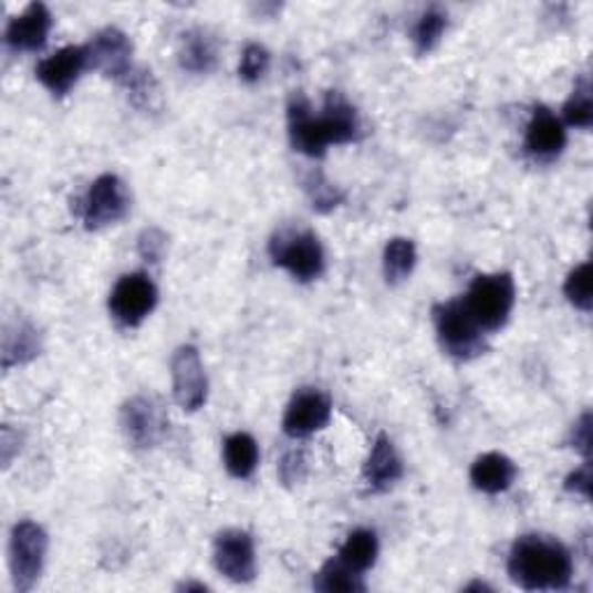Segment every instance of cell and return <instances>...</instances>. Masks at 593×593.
<instances>
[{
	"instance_id": "ffe728a7",
	"label": "cell",
	"mask_w": 593,
	"mask_h": 593,
	"mask_svg": "<svg viewBox=\"0 0 593 593\" xmlns=\"http://www.w3.org/2000/svg\"><path fill=\"white\" fill-rule=\"evenodd\" d=\"M179 65L193 74H209L218 65V42L205 29L184 33L179 44Z\"/></svg>"
},
{
	"instance_id": "e575fe53",
	"label": "cell",
	"mask_w": 593,
	"mask_h": 593,
	"mask_svg": "<svg viewBox=\"0 0 593 593\" xmlns=\"http://www.w3.org/2000/svg\"><path fill=\"white\" fill-rule=\"evenodd\" d=\"M14 443H19V434H14L10 425H6V427H3V466H10V461H12V457H14V455L10 452V448H12Z\"/></svg>"
},
{
	"instance_id": "5bb4252c",
	"label": "cell",
	"mask_w": 593,
	"mask_h": 593,
	"mask_svg": "<svg viewBox=\"0 0 593 593\" xmlns=\"http://www.w3.org/2000/svg\"><path fill=\"white\" fill-rule=\"evenodd\" d=\"M86 70H89L86 44H70L59 49L56 54L40 61L35 67V77L49 93L63 97L82 80V74Z\"/></svg>"
},
{
	"instance_id": "d6a6232c",
	"label": "cell",
	"mask_w": 593,
	"mask_h": 593,
	"mask_svg": "<svg viewBox=\"0 0 593 593\" xmlns=\"http://www.w3.org/2000/svg\"><path fill=\"white\" fill-rule=\"evenodd\" d=\"M591 429H593V417H591V410H584L580 415L578 423L573 425L571 429V445L575 448V452H580L584 459L591 457Z\"/></svg>"
},
{
	"instance_id": "5b68a950",
	"label": "cell",
	"mask_w": 593,
	"mask_h": 593,
	"mask_svg": "<svg viewBox=\"0 0 593 593\" xmlns=\"http://www.w3.org/2000/svg\"><path fill=\"white\" fill-rule=\"evenodd\" d=\"M434 327L440 348L459 362L476 360L487 351L485 330L468 313L464 300L440 302L434 306Z\"/></svg>"
},
{
	"instance_id": "7a4b0ae2",
	"label": "cell",
	"mask_w": 593,
	"mask_h": 593,
	"mask_svg": "<svg viewBox=\"0 0 593 593\" xmlns=\"http://www.w3.org/2000/svg\"><path fill=\"white\" fill-rule=\"evenodd\" d=\"M508 575L524 591H561L573 580V554L554 535H519L508 556Z\"/></svg>"
},
{
	"instance_id": "d4e9b609",
	"label": "cell",
	"mask_w": 593,
	"mask_h": 593,
	"mask_svg": "<svg viewBox=\"0 0 593 593\" xmlns=\"http://www.w3.org/2000/svg\"><path fill=\"white\" fill-rule=\"evenodd\" d=\"M448 31V12H443L440 8H427L413 27V44H415V54L425 56L438 46L443 40V33Z\"/></svg>"
},
{
	"instance_id": "9a60e30c",
	"label": "cell",
	"mask_w": 593,
	"mask_h": 593,
	"mask_svg": "<svg viewBox=\"0 0 593 593\" xmlns=\"http://www.w3.org/2000/svg\"><path fill=\"white\" fill-rule=\"evenodd\" d=\"M54 29V17L44 3H31L21 14L12 17L6 29V44L17 54L42 52L49 33Z\"/></svg>"
},
{
	"instance_id": "ba28073f",
	"label": "cell",
	"mask_w": 593,
	"mask_h": 593,
	"mask_svg": "<svg viewBox=\"0 0 593 593\" xmlns=\"http://www.w3.org/2000/svg\"><path fill=\"white\" fill-rule=\"evenodd\" d=\"M131 193L128 186L116 175L97 177L82 200V220L91 232L116 226L131 214Z\"/></svg>"
},
{
	"instance_id": "8992f818",
	"label": "cell",
	"mask_w": 593,
	"mask_h": 593,
	"mask_svg": "<svg viewBox=\"0 0 593 593\" xmlns=\"http://www.w3.org/2000/svg\"><path fill=\"white\" fill-rule=\"evenodd\" d=\"M46 550L49 535L38 522L21 519L14 524L10 533V573L19 593H29L38 584L44 571Z\"/></svg>"
},
{
	"instance_id": "ac0fdd59",
	"label": "cell",
	"mask_w": 593,
	"mask_h": 593,
	"mask_svg": "<svg viewBox=\"0 0 593 593\" xmlns=\"http://www.w3.org/2000/svg\"><path fill=\"white\" fill-rule=\"evenodd\" d=\"M517 478L514 461L503 452H485L471 466V482L482 493H503Z\"/></svg>"
},
{
	"instance_id": "8d00e7d4",
	"label": "cell",
	"mask_w": 593,
	"mask_h": 593,
	"mask_svg": "<svg viewBox=\"0 0 593 593\" xmlns=\"http://www.w3.org/2000/svg\"><path fill=\"white\" fill-rule=\"evenodd\" d=\"M464 591H491V586L485 584V582H480V580H476V582H471L468 586H464Z\"/></svg>"
},
{
	"instance_id": "30bf717a",
	"label": "cell",
	"mask_w": 593,
	"mask_h": 593,
	"mask_svg": "<svg viewBox=\"0 0 593 593\" xmlns=\"http://www.w3.org/2000/svg\"><path fill=\"white\" fill-rule=\"evenodd\" d=\"M171 392L179 408L195 413L207 404L209 397V381L207 371L200 357V351L195 345L186 343L171 355Z\"/></svg>"
},
{
	"instance_id": "3957f363",
	"label": "cell",
	"mask_w": 593,
	"mask_h": 593,
	"mask_svg": "<svg viewBox=\"0 0 593 593\" xmlns=\"http://www.w3.org/2000/svg\"><path fill=\"white\" fill-rule=\"evenodd\" d=\"M269 258L300 283H311L325 274L323 243L306 228L285 226L277 230L269 239Z\"/></svg>"
},
{
	"instance_id": "603a6c76",
	"label": "cell",
	"mask_w": 593,
	"mask_h": 593,
	"mask_svg": "<svg viewBox=\"0 0 593 593\" xmlns=\"http://www.w3.org/2000/svg\"><path fill=\"white\" fill-rule=\"evenodd\" d=\"M415 264H417V249L413 239L394 237L387 241L383 251V274L389 285H399L406 279H410Z\"/></svg>"
},
{
	"instance_id": "44dd1931",
	"label": "cell",
	"mask_w": 593,
	"mask_h": 593,
	"mask_svg": "<svg viewBox=\"0 0 593 593\" xmlns=\"http://www.w3.org/2000/svg\"><path fill=\"white\" fill-rule=\"evenodd\" d=\"M222 461H226V468L232 478L249 480L260 464L258 440L246 431L230 434L226 443H222Z\"/></svg>"
},
{
	"instance_id": "4dcf8cb0",
	"label": "cell",
	"mask_w": 593,
	"mask_h": 593,
	"mask_svg": "<svg viewBox=\"0 0 593 593\" xmlns=\"http://www.w3.org/2000/svg\"><path fill=\"white\" fill-rule=\"evenodd\" d=\"M137 253L144 262L158 264L167 253V235L160 228H146L137 237Z\"/></svg>"
},
{
	"instance_id": "83f0119b",
	"label": "cell",
	"mask_w": 593,
	"mask_h": 593,
	"mask_svg": "<svg viewBox=\"0 0 593 593\" xmlns=\"http://www.w3.org/2000/svg\"><path fill=\"white\" fill-rule=\"evenodd\" d=\"M304 190L309 195L311 207L320 214L334 211L345 200V193L339 186H334L320 169L309 171L304 179Z\"/></svg>"
},
{
	"instance_id": "e0dca14e",
	"label": "cell",
	"mask_w": 593,
	"mask_h": 593,
	"mask_svg": "<svg viewBox=\"0 0 593 593\" xmlns=\"http://www.w3.org/2000/svg\"><path fill=\"white\" fill-rule=\"evenodd\" d=\"M362 476L374 491H389L404 478V459L387 434H378L371 445Z\"/></svg>"
},
{
	"instance_id": "9c48e42d",
	"label": "cell",
	"mask_w": 593,
	"mask_h": 593,
	"mask_svg": "<svg viewBox=\"0 0 593 593\" xmlns=\"http://www.w3.org/2000/svg\"><path fill=\"white\" fill-rule=\"evenodd\" d=\"M121 429L137 450H152L167 431V415L156 397L135 394L121 406Z\"/></svg>"
},
{
	"instance_id": "f1b7e54d",
	"label": "cell",
	"mask_w": 593,
	"mask_h": 593,
	"mask_svg": "<svg viewBox=\"0 0 593 593\" xmlns=\"http://www.w3.org/2000/svg\"><path fill=\"white\" fill-rule=\"evenodd\" d=\"M591 279H593L591 262H582L571 271V274H568V279L563 283L565 300L571 302L575 309L584 311V313H591V309H593Z\"/></svg>"
},
{
	"instance_id": "2e32d148",
	"label": "cell",
	"mask_w": 593,
	"mask_h": 593,
	"mask_svg": "<svg viewBox=\"0 0 593 593\" xmlns=\"http://www.w3.org/2000/svg\"><path fill=\"white\" fill-rule=\"evenodd\" d=\"M568 144V133L563 121L548 107H535L527 135H524V152L538 163L556 160Z\"/></svg>"
},
{
	"instance_id": "d590c367",
	"label": "cell",
	"mask_w": 593,
	"mask_h": 593,
	"mask_svg": "<svg viewBox=\"0 0 593 593\" xmlns=\"http://www.w3.org/2000/svg\"><path fill=\"white\" fill-rule=\"evenodd\" d=\"M177 589H179V591H207L209 586L202 584V582H190V580H188V582H181Z\"/></svg>"
},
{
	"instance_id": "52a82bcc",
	"label": "cell",
	"mask_w": 593,
	"mask_h": 593,
	"mask_svg": "<svg viewBox=\"0 0 593 593\" xmlns=\"http://www.w3.org/2000/svg\"><path fill=\"white\" fill-rule=\"evenodd\" d=\"M158 306V288L144 271L123 274L110 292V313L121 327L135 330Z\"/></svg>"
},
{
	"instance_id": "4316f807",
	"label": "cell",
	"mask_w": 593,
	"mask_h": 593,
	"mask_svg": "<svg viewBox=\"0 0 593 593\" xmlns=\"http://www.w3.org/2000/svg\"><path fill=\"white\" fill-rule=\"evenodd\" d=\"M121 86L128 91L131 103L137 110H142V112L158 110V105H160V86H158L152 70L135 67V72Z\"/></svg>"
},
{
	"instance_id": "1f68e13d",
	"label": "cell",
	"mask_w": 593,
	"mask_h": 593,
	"mask_svg": "<svg viewBox=\"0 0 593 593\" xmlns=\"http://www.w3.org/2000/svg\"><path fill=\"white\" fill-rule=\"evenodd\" d=\"M306 476V455L302 448H294L283 452L281 461H279V478L285 487H294L300 485Z\"/></svg>"
},
{
	"instance_id": "6da1fadb",
	"label": "cell",
	"mask_w": 593,
	"mask_h": 593,
	"mask_svg": "<svg viewBox=\"0 0 593 593\" xmlns=\"http://www.w3.org/2000/svg\"><path fill=\"white\" fill-rule=\"evenodd\" d=\"M362 121L357 110L339 91H327L320 114L313 112L304 93H294L288 103V137L296 154L325 158L330 146L360 139Z\"/></svg>"
},
{
	"instance_id": "4fadbf2b",
	"label": "cell",
	"mask_w": 593,
	"mask_h": 593,
	"mask_svg": "<svg viewBox=\"0 0 593 593\" xmlns=\"http://www.w3.org/2000/svg\"><path fill=\"white\" fill-rule=\"evenodd\" d=\"M332 419V402L325 392L315 387H302L294 392L285 415H283V431L288 438L302 440L323 431Z\"/></svg>"
},
{
	"instance_id": "484cf974",
	"label": "cell",
	"mask_w": 593,
	"mask_h": 593,
	"mask_svg": "<svg viewBox=\"0 0 593 593\" xmlns=\"http://www.w3.org/2000/svg\"><path fill=\"white\" fill-rule=\"evenodd\" d=\"M563 126L589 131L593 126V93H591V82L584 74L575 82V89L563 105Z\"/></svg>"
},
{
	"instance_id": "8fae6325",
	"label": "cell",
	"mask_w": 593,
	"mask_h": 593,
	"mask_svg": "<svg viewBox=\"0 0 593 593\" xmlns=\"http://www.w3.org/2000/svg\"><path fill=\"white\" fill-rule=\"evenodd\" d=\"M214 565L216 571L237 584L256 580V540L243 529H226L214 540Z\"/></svg>"
},
{
	"instance_id": "277c9868",
	"label": "cell",
	"mask_w": 593,
	"mask_h": 593,
	"mask_svg": "<svg viewBox=\"0 0 593 593\" xmlns=\"http://www.w3.org/2000/svg\"><path fill=\"white\" fill-rule=\"evenodd\" d=\"M514 300L517 288L510 271H493V274H478L474 279L464 304L485 332H499L508 325Z\"/></svg>"
},
{
	"instance_id": "d6986e66",
	"label": "cell",
	"mask_w": 593,
	"mask_h": 593,
	"mask_svg": "<svg viewBox=\"0 0 593 593\" xmlns=\"http://www.w3.org/2000/svg\"><path fill=\"white\" fill-rule=\"evenodd\" d=\"M42 353V336L29 320H19L14 325H6L3 332V368L21 366L33 362Z\"/></svg>"
},
{
	"instance_id": "7402d4cb",
	"label": "cell",
	"mask_w": 593,
	"mask_h": 593,
	"mask_svg": "<svg viewBox=\"0 0 593 593\" xmlns=\"http://www.w3.org/2000/svg\"><path fill=\"white\" fill-rule=\"evenodd\" d=\"M378 552H381V542H378L376 531L355 529L348 538H345L336 559L348 565L351 571L364 575L366 571H371V568L376 565Z\"/></svg>"
},
{
	"instance_id": "836d02e7",
	"label": "cell",
	"mask_w": 593,
	"mask_h": 593,
	"mask_svg": "<svg viewBox=\"0 0 593 593\" xmlns=\"http://www.w3.org/2000/svg\"><path fill=\"white\" fill-rule=\"evenodd\" d=\"M565 491L575 493V497H582L584 501L591 499V461L586 459L580 468H575V471L565 478L563 482Z\"/></svg>"
},
{
	"instance_id": "f546056e",
	"label": "cell",
	"mask_w": 593,
	"mask_h": 593,
	"mask_svg": "<svg viewBox=\"0 0 593 593\" xmlns=\"http://www.w3.org/2000/svg\"><path fill=\"white\" fill-rule=\"evenodd\" d=\"M269 63H271V56L267 52V46L258 42L246 44L241 52V61H239V80L246 84H258L267 74Z\"/></svg>"
},
{
	"instance_id": "7c38bea8",
	"label": "cell",
	"mask_w": 593,
	"mask_h": 593,
	"mask_svg": "<svg viewBox=\"0 0 593 593\" xmlns=\"http://www.w3.org/2000/svg\"><path fill=\"white\" fill-rule=\"evenodd\" d=\"M86 52H89V70L105 74L107 80H114L116 84H123L135 72L133 42L116 27L97 31L93 40L86 44Z\"/></svg>"
},
{
	"instance_id": "cb8c5ba5",
	"label": "cell",
	"mask_w": 593,
	"mask_h": 593,
	"mask_svg": "<svg viewBox=\"0 0 593 593\" xmlns=\"http://www.w3.org/2000/svg\"><path fill=\"white\" fill-rule=\"evenodd\" d=\"M313 589L325 593H362L366 584L360 573L351 571L348 565L339 559H330L313 578Z\"/></svg>"
}]
</instances>
